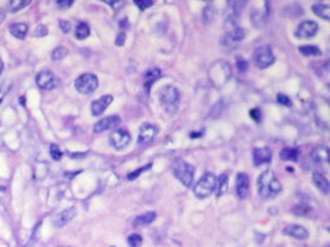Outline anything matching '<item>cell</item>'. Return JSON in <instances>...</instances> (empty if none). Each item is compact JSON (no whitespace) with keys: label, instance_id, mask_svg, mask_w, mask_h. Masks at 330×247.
<instances>
[{"label":"cell","instance_id":"1","mask_svg":"<svg viewBox=\"0 0 330 247\" xmlns=\"http://www.w3.org/2000/svg\"><path fill=\"white\" fill-rule=\"evenodd\" d=\"M257 191L261 198H274L282 191V184L272 171H265L257 179Z\"/></svg>","mask_w":330,"mask_h":247},{"label":"cell","instance_id":"44","mask_svg":"<svg viewBox=\"0 0 330 247\" xmlns=\"http://www.w3.org/2000/svg\"><path fill=\"white\" fill-rule=\"evenodd\" d=\"M4 97H5V92H4L3 89H0V101L3 100Z\"/></svg>","mask_w":330,"mask_h":247},{"label":"cell","instance_id":"20","mask_svg":"<svg viewBox=\"0 0 330 247\" xmlns=\"http://www.w3.org/2000/svg\"><path fill=\"white\" fill-rule=\"evenodd\" d=\"M27 30L28 26L26 25L25 23L13 24V25H10V27H9V31L11 32V35H13L14 37H16V39H24V37L26 36V34H27Z\"/></svg>","mask_w":330,"mask_h":247},{"label":"cell","instance_id":"11","mask_svg":"<svg viewBox=\"0 0 330 247\" xmlns=\"http://www.w3.org/2000/svg\"><path fill=\"white\" fill-rule=\"evenodd\" d=\"M36 84L41 89L52 90L57 85V79L51 71L44 70L39 72V74L36 75Z\"/></svg>","mask_w":330,"mask_h":247},{"label":"cell","instance_id":"2","mask_svg":"<svg viewBox=\"0 0 330 247\" xmlns=\"http://www.w3.org/2000/svg\"><path fill=\"white\" fill-rule=\"evenodd\" d=\"M172 172L175 177L182 182V184L186 187H192V183L194 180V172H196L193 166L182 158H176L172 162Z\"/></svg>","mask_w":330,"mask_h":247},{"label":"cell","instance_id":"36","mask_svg":"<svg viewBox=\"0 0 330 247\" xmlns=\"http://www.w3.org/2000/svg\"><path fill=\"white\" fill-rule=\"evenodd\" d=\"M134 3L136 4V5L139 6V9H141V10H145V9H147V8H150V6L153 5V1H151V0H147V1H140V0H135Z\"/></svg>","mask_w":330,"mask_h":247},{"label":"cell","instance_id":"17","mask_svg":"<svg viewBox=\"0 0 330 247\" xmlns=\"http://www.w3.org/2000/svg\"><path fill=\"white\" fill-rule=\"evenodd\" d=\"M76 209L75 208H70V209H66V210L61 211V213L56 214L53 218V225L57 227H62L65 226L66 224H68V222H71V220L73 219L76 216Z\"/></svg>","mask_w":330,"mask_h":247},{"label":"cell","instance_id":"18","mask_svg":"<svg viewBox=\"0 0 330 247\" xmlns=\"http://www.w3.org/2000/svg\"><path fill=\"white\" fill-rule=\"evenodd\" d=\"M310 157H312V160L317 163L322 162L328 163V161H329V149H328V147L325 146L317 147V148H314L312 151Z\"/></svg>","mask_w":330,"mask_h":247},{"label":"cell","instance_id":"42","mask_svg":"<svg viewBox=\"0 0 330 247\" xmlns=\"http://www.w3.org/2000/svg\"><path fill=\"white\" fill-rule=\"evenodd\" d=\"M203 136V132H191V137L194 139V137H201Z\"/></svg>","mask_w":330,"mask_h":247},{"label":"cell","instance_id":"6","mask_svg":"<svg viewBox=\"0 0 330 247\" xmlns=\"http://www.w3.org/2000/svg\"><path fill=\"white\" fill-rule=\"evenodd\" d=\"M255 62L258 68H267L275 62V54L270 46H261L255 52Z\"/></svg>","mask_w":330,"mask_h":247},{"label":"cell","instance_id":"21","mask_svg":"<svg viewBox=\"0 0 330 247\" xmlns=\"http://www.w3.org/2000/svg\"><path fill=\"white\" fill-rule=\"evenodd\" d=\"M313 11H314L315 15H318L319 18L324 19V20L329 21L330 20V8L327 4H315L313 6Z\"/></svg>","mask_w":330,"mask_h":247},{"label":"cell","instance_id":"43","mask_svg":"<svg viewBox=\"0 0 330 247\" xmlns=\"http://www.w3.org/2000/svg\"><path fill=\"white\" fill-rule=\"evenodd\" d=\"M5 19V11L3 10V9H0V23Z\"/></svg>","mask_w":330,"mask_h":247},{"label":"cell","instance_id":"9","mask_svg":"<svg viewBox=\"0 0 330 247\" xmlns=\"http://www.w3.org/2000/svg\"><path fill=\"white\" fill-rule=\"evenodd\" d=\"M244 39H245V30L241 27H235L231 31H229L220 42L225 47H235Z\"/></svg>","mask_w":330,"mask_h":247},{"label":"cell","instance_id":"15","mask_svg":"<svg viewBox=\"0 0 330 247\" xmlns=\"http://www.w3.org/2000/svg\"><path fill=\"white\" fill-rule=\"evenodd\" d=\"M250 188V178L246 173H239L236 175V194L239 198L244 199L248 197Z\"/></svg>","mask_w":330,"mask_h":247},{"label":"cell","instance_id":"16","mask_svg":"<svg viewBox=\"0 0 330 247\" xmlns=\"http://www.w3.org/2000/svg\"><path fill=\"white\" fill-rule=\"evenodd\" d=\"M283 232L287 236L294 237L297 240H307L309 237L308 230L301 225H287L283 229Z\"/></svg>","mask_w":330,"mask_h":247},{"label":"cell","instance_id":"40","mask_svg":"<svg viewBox=\"0 0 330 247\" xmlns=\"http://www.w3.org/2000/svg\"><path fill=\"white\" fill-rule=\"evenodd\" d=\"M57 4H58L59 8H71V6L73 5V0H65V1H62V0H58V1H57Z\"/></svg>","mask_w":330,"mask_h":247},{"label":"cell","instance_id":"37","mask_svg":"<svg viewBox=\"0 0 330 247\" xmlns=\"http://www.w3.org/2000/svg\"><path fill=\"white\" fill-rule=\"evenodd\" d=\"M250 116L256 121V123H260L261 119H262V113H261L260 109L256 108V109H253V110H250Z\"/></svg>","mask_w":330,"mask_h":247},{"label":"cell","instance_id":"45","mask_svg":"<svg viewBox=\"0 0 330 247\" xmlns=\"http://www.w3.org/2000/svg\"><path fill=\"white\" fill-rule=\"evenodd\" d=\"M3 68H4L3 61H1V58H0V74H1V72H3Z\"/></svg>","mask_w":330,"mask_h":247},{"label":"cell","instance_id":"8","mask_svg":"<svg viewBox=\"0 0 330 247\" xmlns=\"http://www.w3.org/2000/svg\"><path fill=\"white\" fill-rule=\"evenodd\" d=\"M109 140H110L111 146L115 149H124L130 144L131 137L127 130H115L113 134H110Z\"/></svg>","mask_w":330,"mask_h":247},{"label":"cell","instance_id":"22","mask_svg":"<svg viewBox=\"0 0 330 247\" xmlns=\"http://www.w3.org/2000/svg\"><path fill=\"white\" fill-rule=\"evenodd\" d=\"M161 78V71L160 70H153L150 71L145 74V88H146L147 93H149L150 87L152 85V83H155L156 80Z\"/></svg>","mask_w":330,"mask_h":247},{"label":"cell","instance_id":"14","mask_svg":"<svg viewBox=\"0 0 330 247\" xmlns=\"http://www.w3.org/2000/svg\"><path fill=\"white\" fill-rule=\"evenodd\" d=\"M272 161V151L268 147L254 149V163L256 167L262 165H267Z\"/></svg>","mask_w":330,"mask_h":247},{"label":"cell","instance_id":"4","mask_svg":"<svg viewBox=\"0 0 330 247\" xmlns=\"http://www.w3.org/2000/svg\"><path fill=\"white\" fill-rule=\"evenodd\" d=\"M217 187V177L213 173H205L201 179L196 183L193 188L194 196L198 199H205L212 196Z\"/></svg>","mask_w":330,"mask_h":247},{"label":"cell","instance_id":"33","mask_svg":"<svg viewBox=\"0 0 330 247\" xmlns=\"http://www.w3.org/2000/svg\"><path fill=\"white\" fill-rule=\"evenodd\" d=\"M50 153H51V157L54 161H59L62 158V151L59 149V147L57 145H51V148H50Z\"/></svg>","mask_w":330,"mask_h":247},{"label":"cell","instance_id":"10","mask_svg":"<svg viewBox=\"0 0 330 247\" xmlns=\"http://www.w3.org/2000/svg\"><path fill=\"white\" fill-rule=\"evenodd\" d=\"M318 30H319V26L315 21L307 20L299 24L296 30V35L301 39H310V37L315 36Z\"/></svg>","mask_w":330,"mask_h":247},{"label":"cell","instance_id":"25","mask_svg":"<svg viewBox=\"0 0 330 247\" xmlns=\"http://www.w3.org/2000/svg\"><path fill=\"white\" fill-rule=\"evenodd\" d=\"M91 35V28L85 23H79L76 27V37L78 40H85Z\"/></svg>","mask_w":330,"mask_h":247},{"label":"cell","instance_id":"13","mask_svg":"<svg viewBox=\"0 0 330 247\" xmlns=\"http://www.w3.org/2000/svg\"><path fill=\"white\" fill-rule=\"evenodd\" d=\"M113 100H114V98L111 96H103L99 99H97V100H94L91 106L92 115H94V116L102 115V114H103L104 111L109 108V105L113 103Z\"/></svg>","mask_w":330,"mask_h":247},{"label":"cell","instance_id":"3","mask_svg":"<svg viewBox=\"0 0 330 247\" xmlns=\"http://www.w3.org/2000/svg\"><path fill=\"white\" fill-rule=\"evenodd\" d=\"M160 101L170 114H175L179 106L181 93L173 85H166L160 90Z\"/></svg>","mask_w":330,"mask_h":247},{"label":"cell","instance_id":"39","mask_svg":"<svg viewBox=\"0 0 330 247\" xmlns=\"http://www.w3.org/2000/svg\"><path fill=\"white\" fill-rule=\"evenodd\" d=\"M59 27H61V30H62L65 34H68L71 31V24L66 20H59Z\"/></svg>","mask_w":330,"mask_h":247},{"label":"cell","instance_id":"46","mask_svg":"<svg viewBox=\"0 0 330 247\" xmlns=\"http://www.w3.org/2000/svg\"><path fill=\"white\" fill-rule=\"evenodd\" d=\"M325 247H329V246H325Z\"/></svg>","mask_w":330,"mask_h":247},{"label":"cell","instance_id":"31","mask_svg":"<svg viewBox=\"0 0 330 247\" xmlns=\"http://www.w3.org/2000/svg\"><path fill=\"white\" fill-rule=\"evenodd\" d=\"M127 244L130 247H140L142 245V237L139 234H132L127 237Z\"/></svg>","mask_w":330,"mask_h":247},{"label":"cell","instance_id":"7","mask_svg":"<svg viewBox=\"0 0 330 247\" xmlns=\"http://www.w3.org/2000/svg\"><path fill=\"white\" fill-rule=\"evenodd\" d=\"M158 129L153 124H144L140 127L139 137H137V144L139 145H149L155 140L157 135Z\"/></svg>","mask_w":330,"mask_h":247},{"label":"cell","instance_id":"12","mask_svg":"<svg viewBox=\"0 0 330 247\" xmlns=\"http://www.w3.org/2000/svg\"><path fill=\"white\" fill-rule=\"evenodd\" d=\"M120 124H122V119L119 118V116L116 115L108 116V118L102 119V120H99L98 123L96 124V126H94V132H96V134H99V132L106 131V130H113L115 129V127H118Z\"/></svg>","mask_w":330,"mask_h":247},{"label":"cell","instance_id":"38","mask_svg":"<svg viewBox=\"0 0 330 247\" xmlns=\"http://www.w3.org/2000/svg\"><path fill=\"white\" fill-rule=\"evenodd\" d=\"M236 63H237V68H239V71H241V72H245V71L248 70V67H249L248 62H246L244 58H237Z\"/></svg>","mask_w":330,"mask_h":247},{"label":"cell","instance_id":"19","mask_svg":"<svg viewBox=\"0 0 330 247\" xmlns=\"http://www.w3.org/2000/svg\"><path fill=\"white\" fill-rule=\"evenodd\" d=\"M313 182L314 184L317 185V188L319 189L320 192H323L324 194L329 193V180L319 172H313Z\"/></svg>","mask_w":330,"mask_h":247},{"label":"cell","instance_id":"26","mask_svg":"<svg viewBox=\"0 0 330 247\" xmlns=\"http://www.w3.org/2000/svg\"><path fill=\"white\" fill-rule=\"evenodd\" d=\"M298 149L296 148H283L281 151V153H279V157H281V160L283 161H292V162H294V161H297V158H298Z\"/></svg>","mask_w":330,"mask_h":247},{"label":"cell","instance_id":"27","mask_svg":"<svg viewBox=\"0 0 330 247\" xmlns=\"http://www.w3.org/2000/svg\"><path fill=\"white\" fill-rule=\"evenodd\" d=\"M299 52L305 56H320L322 54L320 49H318L317 46H313V45H305V46L299 47Z\"/></svg>","mask_w":330,"mask_h":247},{"label":"cell","instance_id":"32","mask_svg":"<svg viewBox=\"0 0 330 247\" xmlns=\"http://www.w3.org/2000/svg\"><path fill=\"white\" fill-rule=\"evenodd\" d=\"M151 167H152V163H147V165H146V166H144V167L139 168V170H136V171H134V172L130 173V174L127 175V179H130V180L136 179V178L139 177V175L141 174V173H144L145 171L150 170V168H151Z\"/></svg>","mask_w":330,"mask_h":247},{"label":"cell","instance_id":"5","mask_svg":"<svg viewBox=\"0 0 330 247\" xmlns=\"http://www.w3.org/2000/svg\"><path fill=\"white\" fill-rule=\"evenodd\" d=\"M98 78L92 73H84L76 79V89L82 94H92L98 88Z\"/></svg>","mask_w":330,"mask_h":247},{"label":"cell","instance_id":"30","mask_svg":"<svg viewBox=\"0 0 330 247\" xmlns=\"http://www.w3.org/2000/svg\"><path fill=\"white\" fill-rule=\"evenodd\" d=\"M68 54V49L63 46H59L52 52V59L53 61H61V59L65 58L66 56Z\"/></svg>","mask_w":330,"mask_h":247},{"label":"cell","instance_id":"24","mask_svg":"<svg viewBox=\"0 0 330 247\" xmlns=\"http://www.w3.org/2000/svg\"><path fill=\"white\" fill-rule=\"evenodd\" d=\"M228 183H229V180H228V175L227 174H222L219 177V179L217 180V187H215V189H217V197L218 198H220L222 196H224L225 193H227L228 191Z\"/></svg>","mask_w":330,"mask_h":247},{"label":"cell","instance_id":"29","mask_svg":"<svg viewBox=\"0 0 330 247\" xmlns=\"http://www.w3.org/2000/svg\"><path fill=\"white\" fill-rule=\"evenodd\" d=\"M215 18V10L213 6H206L203 11V21L205 25H209L210 23L214 21Z\"/></svg>","mask_w":330,"mask_h":247},{"label":"cell","instance_id":"41","mask_svg":"<svg viewBox=\"0 0 330 247\" xmlns=\"http://www.w3.org/2000/svg\"><path fill=\"white\" fill-rule=\"evenodd\" d=\"M125 40H127V35L124 34V32H122V34L118 35V39H116L115 44L116 46H123V45L125 44Z\"/></svg>","mask_w":330,"mask_h":247},{"label":"cell","instance_id":"28","mask_svg":"<svg viewBox=\"0 0 330 247\" xmlns=\"http://www.w3.org/2000/svg\"><path fill=\"white\" fill-rule=\"evenodd\" d=\"M30 3H31V0H11L10 4H9V9H10L11 13H16Z\"/></svg>","mask_w":330,"mask_h":247},{"label":"cell","instance_id":"35","mask_svg":"<svg viewBox=\"0 0 330 247\" xmlns=\"http://www.w3.org/2000/svg\"><path fill=\"white\" fill-rule=\"evenodd\" d=\"M47 32H49V30H47L46 26L39 25L36 27V30H35V36H36V37H44V36H46Z\"/></svg>","mask_w":330,"mask_h":247},{"label":"cell","instance_id":"34","mask_svg":"<svg viewBox=\"0 0 330 247\" xmlns=\"http://www.w3.org/2000/svg\"><path fill=\"white\" fill-rule=\"evenodd\" d=\"M277 101H279V104H283V105H286V106H291L292 105L291 99H289L288 97L286 96V94H281V93H279V96H277Z\"/></svg>","mask_w":330,"mask_h":247},{"label":"cell","instance_id":"23","mask_svg":"<svg viewBox=\"0 0 330 247\" xmlns=\"http://www.w3.org/2000/svg\"><path fill=\"white\" fill-rule=\"evenodd\" d=\"M156 219V213L155 211H147V213L142 214V215L137 216L136 220H135V224L136 225H150L151 222H155Z\"/></svg>","mask_w":330,"mask_h":247}]
</instances>
